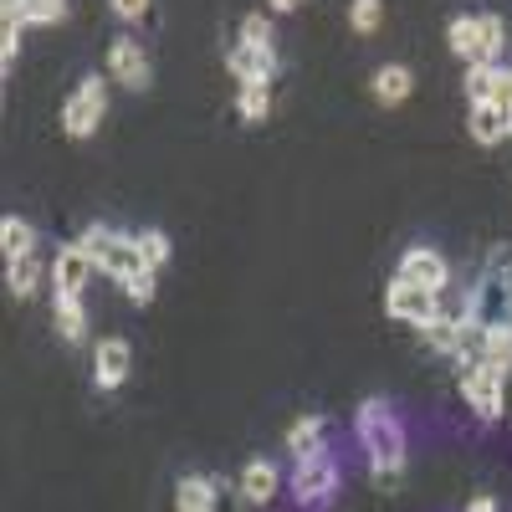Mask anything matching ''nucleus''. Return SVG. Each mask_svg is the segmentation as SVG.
<instances>
[{
    "instance_id": "obj_9",
    "label": "nucleus",
    "mask_w": 512,
    "mask_h": 512,
    "mask_svg": "<svg viewBox=\"0 0 512 512\" xmlns=\"http://www.w3.org/2000/svg\"><path fill=\"white\" fill-rule=\"evenodd\" d=\"M236 492L246 507H272L277 492H282V461L277 456H251L236 477Z\"/></svg>"
},
{
    "instance_id": "obj_13",
    "label": "nucleus",
    "mask_w": 512,
    "mask_h": 512,
    "mask_svg": "<svg viewBox=\"0 0 512 512\" xmlns=\"http://www.w3.org/2000/svg\"><path fill=\"white\" fill-rule=\"evenodd\" d=\"M466 134H472L477 144H507L512 139V108L472 103V108H466Z\"/></svg>"
},
{
    "instance_id": "obj_28",
    "label": "nucleus",
    "mask_w": 512,
    "mask_h": 512,
    "mask_svg": "<svg viewBox=\"0 0 512 512\" xmlns=\"http://www.w3.org/2000/svg\"><path fill=\"white\" fill-rule=\"evenodd\" d=\"M154 287H159V272H149V267H144V272H134V277H128L118 292H123L134 308H144V303H154Z\"/></svg>"
},
{
    "instance_id": "obj_23",
    "label": "nucleus",
    "mask_w": 512,
    "mask_h": 512,
    "mask_svg": "<svg viewBox=\"0 0 512 512\" xmlns=\"http://www.w3.org/2000/svg\"><path fill=\"white\" fill-rule=\"evenodd\" d=\"M272 113V82H241L236 88V118L241 123H262Z\"/></svg>"
},
{
    "instance_id": "obj_30",
    "label": "nucleus",
    "mask_w": 512,
    "mask_h": 512,
    "mask_svg": "<svg viewBox=\"0 0 512 512\" xmlns=\"http://www.w3.org/2000/svg\"><path fill=\"white\" fill-rule=\"evenodd\" d=\"M72 0H31V26H62Z\"/></svg>"
},
{
    "instance_id": "obj_34",
    "label": "nucleus",
    "mask_w": 512,
    "mask_h": 512,
    "mask_svg": "<svg viewBox=\"0 0 512 512\" xmlns=\"http://www.w3.org/2000/svg\"><path fill=\"white\" fill-rule=\"evenodd\" d=\"M267 6H272L277 16H287V11H297V6H303V0H267Z\"/></svg>"
},
{
    "instance_id": "obj_17",
    "label": "nucleus",
    "mask_w": 512,
    "mask_h": 512,
    "mask_svg": "<svg viewBox=\"0 0 512 512\" xmlns=\"http://www.w3.org/2000/svg\"><path fill=\"white\" fill-rule=\"evenodd\" d=\"M502 82H507V62H466L461 93H466V103H497Z\"/></svg>"
},
{
    "instance_id": "obj_18",
    "label": "nucleus",
    "mask_w": 512,
    "mask_h": 512,
    "mask_svg": "<svg viewBox=\"0 0 512 512\" xmlns=\"http://www.w3.org/2000/svg\"><path fill=\"white\" fill-rule=\"evenodd\" d=\"M52 328L57 338H67V344H82L88 338V308H82V297H52Z\"/></svg>"
},
{
    "instance_id": "obj_2",
    "label": "nucleus",
    "mask_w": 512,
    "mask_h": 512,
    "mask_svg": "<svg viewBox=\"0 0 512 512\" xmlns=\"http://www.w3.org/2000/svg\"><path fill=\"white\" fill-rule=\"evenodd\" d=\"M77 246H82V256L93 262V272L113 277L118 287L134 277V272H144V262H139V241H134V236H123L118 226H103V221L82 226Z\"/></svg>"
},
{
    "instance_id": "obj_14",
    "label": "nucleus",
    "mask_w": 512,
    "mask_h": 512,
    "mask_svg": "<svg viewBox=\"0 0 512 512\" xmlns=\"http://www.w3.org/2000/svg\"><path fill=\"white\" fill-rule=\"evenodd\" d=\"M369 93H374V103H384V108L405 103V98L415 93V72H410V62H384V67H374Z\"/></svg>"
},
{
    "instance_id": "obj_25",
    "label": "nucleus",
    "mask_w": 512,
    "mask_h": 512,
    "mask_svg": "<svg viewBox=\"0 0 512 512\" xmlns=\"http://www.w3.org/2000/svg\"><path fill=\"white\" fill-rule=\"evenodd\" d=\"M134 241H139V262H144L149 272H164V267H169V256H175V241H169L159 226L134 231Z\"/></svg>"
},
{
    "instance_id": "obj_12",
    "label": "nucleus",
    "mask_w": 512,
    "mask_h": 512,
    "mask_svg": "<svg viewBox=\"0 0 512 512\" xmlns=\"http://www.w3.org/2000/svg\"><path fill=\"white\" fill-rule=\"evenodd\" d=\"M128 369H134V349H128V338H98V344H93V384H98V390H123Z\"/></svg>"
},
{
    "instance_id": "obj_19",
    "label": "nucleus",
    "mask_w": 512,
    "mask_h": 512,
    "mask_svg": "<svg viewBox=\"0 0 512 512\" xmlns=\"http://www.w3.org/2000/svg\"><path fill=\"white\" fill-rule=\"evenodd\" d=\"M0 251H6V262H21V256L41 251V231L26 216H6L0 221Z\"/></svg>"
},
{
    "instance_id": "obj_11",
    "label": "nucleus",
    "mask_w": 512,
    "mask_h": 512,
    "mask_svg": "<svg viewBox=\"0 0 512 512\" xmlns=\"http://www.w3.org/2000/svg\"><path fill=\"white\" fill-rule=\"evenodd\" d=\"M226 72L236 77V88L241 82H277L282 57H277V47H246V41H236L226 52Z\"/></svg>"
},
{
    "instance_id": "obj_4",
    "label": "nucleus",
    "mask_w": 512,
    "mask_h": 512,
    "mask_svg": "<svg viewBox=\"0 0 512 512\" xmlns=\"http://www.w3.org/2000/svg\"><path fill=\"white\" fill-rule=\"evenodd\" d=\"M103 113H108V77L103 72H82L72 82L67 103H62V134L67 139H93Z\"/></svg>"
},
{
    "instance_id": "obj_6",
    "label": "nucleus",
    "mask_w": 512,
    "mask_h": 512,
    "mask_svg": "<svg viewBox=\"0 0 512 512\" xmlns=\"http://www.w3.org/2000/svg\"><path fill=\"white\" fill-rule=\"evenodd\" d=\"M461 400H466V410H472L482 425H497L507 415V379L497 369H487V364L461 369Z\"/></svg>"
},
{
    "instance_id": "obj_31",
    "label": "nucleus",
    "mask_w": 512,
    "mask_h": 512,
    "mask_svg": "<svg viewBox=\"0 0 512 512\" xmlns=\"http://www.w3.org/2000/svg\"><path fill=\"white\" fill-rule=\"evenodd\" d=\"M108 11L128 26V21H144L149 16V0H108Z\"/></svg>"
},
{
    "instance_id": "obj_3",
    "label": "nucleus",
    "mask_w": 512,
    "mask_h": 512,
    "mask_svg": "<svg viewBox=\"0 0 512 512\" xmlns=\"http://www.w3.org/2000/svg\"><path fill=\"white\" fill-rule=\"evenodd\" d=\"M287 492H292L297 507H328L338 492H344V472H338L333 446H323L313 456H297L292 472H287Z\"/></svg>"
},
{
    "instance_id": "obj_32",
    "label": "nucleus",
    "mask_w": 512,
    "mask_h": 512,
    "mask_svg": "<svg viewBox=\"0 0 512 512\" xmlns=\"http://www.w3.org/2000/svg\"><path fill=\"white\" fill-rule=\"evenodd\" d=\"M0 21H21V26H31V0H0Z\"/></svg>"
},
{
    "instance_id": "obj_24",
    "label": "nucleus",
    "mask_w": 512,
    "mask_h": 512,
    "mask_svg": "<svg viewBox=\"0 0 512 512\" xmlns=\"http://www.w3.org/2000/svg\"><path fill=\"white\" fill-rule=\"evenodd\" d=\"M446 47L461 62H477V11H461V16L446 21Z\"/></svg>"
},
{
    "instance_id": "obj_1",
    "label": "nucleus",
    "mask_w": 512,
    "mask_h": 512,
    "mask_svg": "<svg viewBox=\"0 0 512 512\" xmlns=\"http://www.w3.org/2000/svg\"><path fill=\"white\" fill-rule=\"evenodd\" d=\"M354 436L369 456V472L379 477V487H395L400 472H405V461H410V436H405V420L395 410V400H364L354 410Z\"/></svg>"
},
{
    "instance_id": "obj_21",
    "label": "nucleus",
    "mask_w": 512,
    "mask_h": 512,
    "mask_svg": "<svg viewBox=\"0 0 512 512\" xmlns=\"http://www.w3.org/2000/svg\"><path fill=\"white\" fill-rule=\"evenodd\" d=\"M487 369H497L502 379L512 374V318H487Z\"/></svg>"
},
{
    "instance_id": "obj_27",
    "label": "nucleus",
    "mask_w": 512,
    "mask_h": 512,
    "mask_svg": "<svg viewBox=\"0 0 512 512\" xmlns=\"http://www.w3.org/2000/svg\"><path fill=\"white\" fill-rule=\"evenodd\" d=\"M349 26L354 36H374L384 26V0H349Z\"/></svg>"
},
{
    "instance_id": "obj_10",
    "label": "nucleus",
    "mask_w": 512,
    "mask_h": 512,
    "mask_svg": "<svg viewBox=\"0 0 512 512\" xmlns=\"http://www.w3.org/2000/svg\"><path fill=\"white\" fill-rule=\"evenodd\" d=\"M88 277H93V262L82 256L77 241H67L57 256H52V297H88Z\"/></svg>"
},
{
    "instance_id": "obj_5",
    "label": "nucleus",
    "mask_w": 512,
    "mask_h": 512,
    "mask_svg": "<svg viewBox=\"0 0 512 512\" xmlns=\"http://www.w3.org/2000/svg\"><path fill=\"white\" fill-rule=\"evenodd\" d=\"M384 313H390L395 323H410L415 333L431 328L441 313H446V297L441 292H425L405 277H390V287H384Z\"/></svg>"
},
{
    "instance_id": "obj_22",
    "label": "nucleus",
    "mask_w": 512,
    "mask_h": 512,
    "mask_svg": "<svg viewBox=\"0 0 512 512\" xmlns=\"http://www.w3.org/2000/svg\"><path fill=\"white\" fill-rule=\"evenodd\" d=\"M507 57V26L492 11H477V62H502Z\"/></svg>"
},
{
    "instance_id": "obj_29",
    "label": "nucleus",
    "mask_w": 512,
    "mask_h": 512,
    "mask_svg": "<svg viewBox=\"0 0 512 512\" xmlns=\"http://www.w3.org/2000/svg\"><path fill=\"white\" fill-rule=\"evenodd\" d=\"M21 21H0V72H11L16 57H21Z\"/></svg>"
},
{
    "instance_id": "obj_7",
    "label": "nucleus",
    "mask_w": 512,
    "mask_h": 512,
    "mask_svg": "<svg viewBox=\"0 0 512 512\" xmlns=\"http://www.w3.org/2000/svg\"><path fill=\"white\" fill-rule=\"evenodd\" d=\"M108 77L118 82L123 93H144L149 82H154V62H149V52H144L139 36L118 31V36L108 41Z\"/></svg>"
},
{
    "instance_id": "obj_8",
    "label": "nucleus",
    "mask_w": 512,
    "mask_h": 512,
    "mask_svg": "<svg viewBox=\"0 0 512 512\" xmlns=\"http://www.w3.org/2000/svg\"><path fill=\"white\" fill-rule=\"evenodd\" d=\"M395 277H405V282H415V287H425V292H441V297H446V287L456 282L451 262L441 256V246H431V241L405 246V251H400V272H395Z\"/></svg>"
},
{
    "instance_id": "obj_16",
    "label": "nucleus",
    "mask_w": 512,
    "mask_h": 512,
    "mask_svg": "<svg viewBox=\"0 0 512 512\" xmlns=\"http://www.w3.org/2000/svg\"><path fill=\"white\" fill-rule=\"evenodd\" d=\"M282 446H287V456L297 461V456H313V451H323L328 446V420L318 415V410H308V415H297L287 431H282Z\"/></svg>"
},
{
    "instance_id": "obj_20",
    "label": "nucleus",
    "mask_w": 512,
    "mask_h": 512,
    "mask_svg": "<svg viewBox=\"0 0 512 512\" xmlns=\"http://www.w3.org/2000/svg\"><path fill=\"white\" fill-rule=\"evenodd\" d=\"M41 277H52V267H41V251L21 256V262H6V287H11V297H21V303L41 292Z\"/></svg>"
},
{
    "instance_id": "obj_15",
    "label": "nucleus",
    "mask_w": 512,
    "mask_h": 512,
    "mask_svg": "<svg viewBox=\"0 0 512 512\" xmlns=\"http://www.w3.org/2000/svg\"><path fill=\"white\" fill-rule=\"evenodd\" d=\"M221 507V482L205 472H185L175 482V512H216Z\"/></svg>"
},
{
    "instance_id": "obj_33",
    "label": "nucleus",
    "mask_w": 512,
    "mask_h": 512,
    "mask_svg": "<svg viewBox=\"0 0 512 512\" xmlns=\"http://www.w3.org/2000/svg\"><path fill=\"white\" fill-rule=\"evenodd\" d=\"M461 512H502V502L492 497V492H477V497H466V507Z\"/></svg>"
},
{
    "instance_id": "obj_26",
    "label": "nucleus",
    "mask_w": 512,
    "mask_h": 512,
    "mask_svg": "<svg viewBox=\"0 0 512 512\" xmlns=\"http://www.w3.org/2000/svg\"><path fill=\"white\" fill-rule=\"evenodd\" d=\"M236 41H246V47H277L272 36V16L267 11H246L241 26H236Z\"/></svg>"
}]
</instances>
